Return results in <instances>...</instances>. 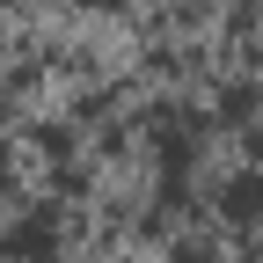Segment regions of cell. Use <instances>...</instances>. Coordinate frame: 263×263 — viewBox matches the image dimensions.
I'll return each mask as SVG.
<instances>
[{
	"instance_id": "6da1fadb",
	"label": "cell",
	"mask_w": 263,
	"mask_h": 263,
	"mask_svg": "<svg viewBox=\"0 0 263 263\" xmlns=\"http://www.w3.org/2000/svg\"><path fill=\"white\" fill-rule=\"evenodd\" d=\"M0 249H8L15 263H51V256H59V241H51V219H22V227H15V234L0 241Z\"/></svg>"
}]
</instances>
